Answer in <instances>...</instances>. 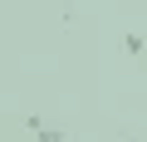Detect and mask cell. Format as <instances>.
Segmentation results:
<instances>
[{
    "label": "cell",
    "mask_w": 147,
    "mask_h": 142,
    "mask_svg": "<svg viewBox=\"0 0 147 142\" xmlns=\"http://www.w3.org/2000/svg\"><path fill=\"white\" fill-rule=\"evenodd\" d=\"M25 122H30V132H34L39 142H64V132H59V127H49L44 118H25Z\"/></svg>",
    "instance_id": "obj_1"
},
{
    "label": "cell",
    "mask_w": 147,
    "mask_h": 142,
    "mask_svg": "<svg viewBox=\"0 0 147 142\" xmlns=\"http://www.w3.org/2000/svg\"><path fill=\"white\" fill-rule=\"evenodd\" d=\"M142 49H147V39H142V34H123V54H127V59H132V54H142Z\"/></svg>",
    "instance_id": "obj_2"
}]
</instances>
